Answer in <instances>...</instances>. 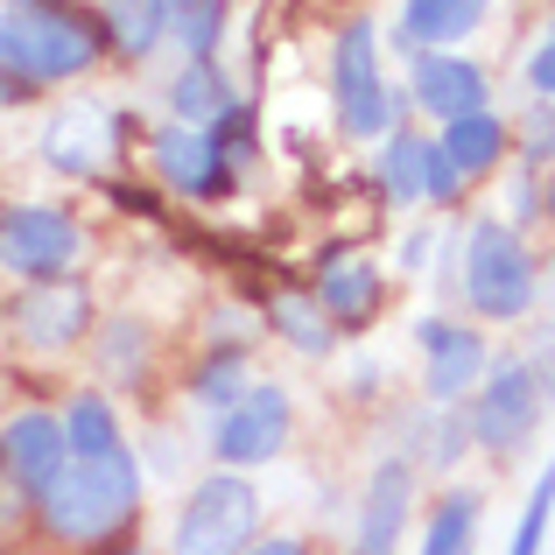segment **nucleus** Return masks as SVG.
<instances>
[{
	"label": "nucleus",
	"instance_id": "obj_32",
	"mask_svg": "<svg viewBox=\"0 0 555 555\" xmlns=\"http://www.w3.org/2000/svg\"><path fill=\"white\" fill-rule=\"evenodd\" d=\"M548 211H555V190H548Z\"/></svg>",
	"mask_w": 555,
	"mask_h": 555
},
{
	"label": "nucleus",
	"instance_id": "obj_4",
	"mask_svg": "<svg viewBox=\"0 0 555 555\" xmlns=\"http://www.w3.org/2000/svg\"><path fill=\"white\" fill-rule=\"evenodd\" d=\"M260 528V492L246 478H204L177 520V555H246Z\"/></svg>",
	"mask_w": 555,
	"mask_h": 555
},
{
	"label": "nucleus",
	"instance_id": "obj_10",
	"mask_svg": "<svg viewBox=\"0 0 555 555\" xmlns=\"http://www.w3.org/2000/svg\"><path fill=\"white\" fill-rule=\"evenodd\" d=\"M415 106H429L436 120H464V113H486V70H478L472 56L422 50V56H415Z\"/></svg>",
	"mask_w": 555,
	"mask_h": 555
},
{
	"label": "nucleus",
	"instance_id": "obj_9",
	"mask_svg": "<svg viewBox=\"0 0 555 555\" xmlns=\"http://www.w3.org/2000/svg\"><path fill=\"white\" fill-rule=\"evenodd\" d=\"M113 149H120V127H113L106 106H64L50 120V134H42V155H50V169H64V177L106 169Z\"/></svg>",
	"mask_w": 555,
	"mask_h": 555
},
{
	"label": "nucleus",
	"instance_id": "obj_1",
	"mask_svg": "<svg viewBox=\"0 0 555 555\" xmlns=\"http://www.w3.org/2000/svg\"><path fill=\"white\" fill-rule=\"evenodd\" d=\"M141 500L134 464L120 457H64V472L42 486V520L70 542H92V534H113Z\"/></svg>",
	"mask_w": 555,
	"mask_h": 555
},
{
	"label": "nucleus",
	"instance_id": "obj_8",
	"mask_svg": "<svg viewBox=\"0 0 555 555\" xmlns=\"http://www.w3.org/2000/svg\"><path fill=\"white\" fill-rule=\"evenodd\" d=\"M282 436H288V393L282 387H246V401H232L218 415L211 450L225 464H268L282 450Z\"/></svg>",
	"mask_w": 555,
	"mask_h": 555
},
{
	"label": "nucleus",
	"instance_id": "obj_34",
	"mask_svg": "<svg viewBox=\"0 0 555 555\" xmlns=\"http://www.w3.org/2000/svg\"><path fill=\"white\" fill-rule=\"evenodd\" d=\"M211 8H218V0H211Z\"/></svg>",
	"mask_w": 555,
	"mask_h": 555
},
{
	"label": "nucleus",
	"instance_id": "obj_17",
	"mask_svg": "<svg viewBox=\"0 0 555 555\" xmlns=\"http://www.w3.org/2000/svg\"><path fill=\"white\" fill-rule=\"evenodd\" d=\"M317 296H324V317L331 324H366V317L379 310V268L373 260H331L324 282H317Z\"/></svg>",
	"mask_w": 555,
	"mask_h": 555
},
{
	"label": "nucleus",
	"instance_id": "obj_21",
	"mask_svg": "<svg viewBox=\"0 0 555 555\" xmlns=\"http://www.w3.org/2000/svg\"><path fill=\"white\" fill-rule=\"evenodd\" d=\"M169 106H177V120H218V113L232 106V85L218 78L211 56H197V64L177 70V85H169Z\"/></svg>",
	"mask_w": 555,
	"mask_h": 555
},
{
	"label": "nucleus",
	"instance_id": "obj_19",
	"mask_svg": "<svg viewBox=\"0 0 555 555\" xmlns=\"http://www.w3.org/2000/svg\"><path fill=\"white\" fill-rule=\"evenodd\" d=\"M64 443L70 457H120V422H113V408L99 393H78L64 408Z\"/></svg>",
	"mask_w": 555,
	"mask_h": 555
},
{
	"label": "nucleus",
	"instance_id": "obj_3",
	"mask_svg": "<svg viewBox=\"0 0 555 555\" xmlns=\"http://www.w3.org/2000/svg\"><path fill=\"white\" fill-rule=\"evenodd\" d=\"M464 296H472L478 317H500V324L534 302V254L520 246L514 225L486 218L472 232V246H464Z\"/></svg>",
	"mask_w": 555,
	"mask_h": 555
},
{
	"label": "nucleus",
	"instance_id": "obj_14",
	"mask_svg": "<svg viewBox=\"0 0 555 555\" xmlns=\"http://www.w3.org/2000/svg\"><path fill=\"white\" fill-rule=\"evenodd\" d=\"M422 345H429V401H457V393H472L478 379H486V345H478V331H457V324H443V317H429V324H422Z\"/></svg>",
	"mask_w": 555,
	"mask_h": 555
},
{
	"label": "nucleus",
	"instance_id": "obj_13",
	"mask_svg": "<svg viewBox=\"0 0 555 555\" xmlns=\"http://www.w3.org/2000/svg\"><path fill=\"white\" fill-rule=\"evenodd\" d=\"M155 169H163L169 190H183V197H218V190L232 183L225 155H218L211 134H197V127H169L163 141H155Z\"/></svg>",
	"mask_w": 555,
	"mask_h": 555
},
{
	"label": "nucleus",
	"instance_id": "obj_7",
	"mask_svg": "<svg viewBox=\"0 0 555 555\" xmlns=\"http://www.w3.org/2000/svg\"><path fill=\"white\" fill-rule=\"evenodd\" d=\"M542 415V373L534 366H500L492 379H478V408H472V436L486 450H514Z\"/></svg>",
	"mask_w": 555,
	"mask_h": 555
},
{
	"label": "nucleus",
	"instance_id": "obj_15",
	"mask_svg": "<svg viewBox=\"0 0 555 555\" xmlns=\"http://www.w3.org/2000/svg\"><path fill=\"white\" fill-rule=\"evenodd\" d=\"M408 500H415V472H408V464H379L373 492H366V520H359V555H393L401 548Z\"/></svg>",
	"mask_w": 555,
	"mask_h": 555
},
{
	"label": "nucleus",
	"instance_id": "obj_28",
	"mask_svg": "<svg viewBox=\"0 0 555 555\" xmlns=\"http://www.w3.org/2000/svg\"><path fill=\"white\" fill-rule=\"evenodd\" d=\"M528 163H555V106H534V120H528Z\"/></svg>",
	"mask_w": 555,
	"mask_h": 555
},
{
	"label": "nucleus",
	"instance_id": "obj_27",
	"mask_svg": "<svg viewBox=\"0 0 555 555\" xmlns=\"http://www.w3.org/2000/svg\"><path fill=\"white\" fill-rule=\"evenodd\" d=\"M274 317H282V331H288V338L302 345V352H331V331L317 324V310H310V302H296V296H288V302H282Z\"/></svg>",
	"mask_w": 555,
	"mask_h": 555
},
{
	"label": "nucleus",
	"instance_id": "obj_25",
	"mask_svg": "<svg viewBox=\"0 0 555 555\" xmlns=\"http://www.w3.org/2000/svg\"><path fill=\"white\" fill-rule=\"evenodd\" d=\"M548 514H555V457L542 464V478H534V492H528V514H520V528H514V548H506V555H542V542H548Z\"/></svg>",
	"mask_w": 555,
	"mask_h": 555
},
{
	"label": "nucleus",
	"instance_id": "obj_20",
	"mask_svg": "<svg viewBox=\"0 0 555 555\" xmlns=\"http://www.w3.org/2000/svg\"><path fill=\"white\" fill-rule=\"evenodd\" d=\"M429 155H436V141L393 134L387 149H379V183H387V197H401V204L429 197Z\"/></svg>",
	"mask_w": 555,
	"mask_h": 555
},
{
	"label": "nucleus",
	"instance_id": "obj_29",
	"mask_svg": "<svg viewBox=\"0 0 555 555\" xmlns=\"http://www.w3.org/2000/svg\"><path fill=\"white\" fill-rule=\"evenodd\" d=\"M528 78H534V92L555 99V22H548V36H542V50H534V64H528Z\"/></svg>",
	"mask_w": 555,
	"mask_h": 555
},
{
	"label": "nucleus",
	"instance_id": "obj_11",
	"mask_svg": "<svg viewBox=\"0 0 555 555\" xmlns=\"http://www.w3.org/2000/svg\"><path fill=\"white\" fill-rule=\"evenodd\" d=\"M85 317H92V302H85L78 282H36L14 302V324H22V338L36 345V352H64L85 331Z\"/></svg>",
	"mask_w": 555,
	"mask_h": 555
},
{
	"label": "nucleus",
	"instance_id": "obj_6",
	"mask_svg": "<svg viewBox=\"0 0 555 555\" xmlns=\"http://www.w3.org/2000/svg\"><path fill=\"white\" fill-rule=\"evenodd\" d=\"M338 120L345 134H387L393 127V99L379 85V42H373V22H345L338 36Z\"/></svg>",
	"mask_w": 555,
	"mask_h": 555
},
{
	"label": "nucleus",
	"instance_id": "obj_12",
	"mask_svg": "<svg viewBox=\"0 0 555 555\" xmlns=\"http://www.w3.org/2000/svg\"><path fill=\"white\" fill-rule=\"evenodd\" d=\"M64 457H70V443H64V422L56 415H14L8 429H0V464H8L28 492L50 486V478L64 472Z\"/></svg>",
	"mask_w": 555,
	"mask_h": 555
},
{
	"label": "nucleus",
	"instance_id": "obj_2",
	"mask_svg": "<svg viewBox=\"0 0 555 555\" xmlns=\"http://www.w3.org/2000/svg\"><path fill=\"white\" fill-rule=\"evenodd\" d=\"M0 50L28 85H56V78H85L99 64V28L70 8H14L0 22Z\"/></svg>",
	"mask_w": 555,
	"mask_h": 555
},
{
	"label": "nucleus",
	"instance_id": "obj_18",
	"mask_svg": "<svg viewBox=\"0 0 555 555\" xmlns=\"http://www.w3.org/2000/svg\"><path fill=\"white\" fill-rule=\"evenodd\" d=\"M436 149L457 163V177H478V169H492L500 163V149H506V127L492 120V113H464V120H443V141Z\"/></svg>",
	"mask_w": 555,
	"mask_h": 555
},
{
	"label": "nucleus",
	"instance_id": "obj_22",
	"mask_svg": "<svg viewBox=\"0 0 555 555\" xmlns=\"http://www.w3.org/2000/svg\"><path fill=\"white\" fill-rule=\"evenodd\" d=\"M106 28H113V50L149 56L163 42V0H106Z\"/></svg>",
	"mask_w": 555,
	"mask_h": 555
},
{
	"label": "nucleus",
	"instance_id": "obj_16",
	"mask_svg": "<svg viewBox=\"0 0 555 555\" xmlns=\"http://www.w3.org/2000/svg\"><path fill=\"white\" fill-rule=\"evenodd\" d=\"M486 22V0H401V50L457 42Z\"/></svg>",
	"mask_w": 555,
	"mask_h": 555
},
{
	"label": "nucleus",
	"instance_id": "obj_30",
	"mask_svg": "<svg viewBox=\"0 0 555 555\" xmlns=\"http://www.w3.org/2000/svg\"><path fill=\"white\" fill-rule=\"evenodd\" d=\"M246 555H310V548H302V542H288V534H282V542H260V548H246Z\"/></svg>",
	"mask_w": 555,
	"mask_h": 555
},
{
	"label": "nucleus",
	"instance_id": "obj_5",
	"mask_svg": "<svg viewBox=\"0 0 555 555\" xmlns=\"http://www.w3.org/2000/svg\"><path fill=\"white\" fill-rule=\"evenodd\" d=\"M85 232L70 211L56 204H22V211H0V268L22 274V282H64L70 260H78Z\"/></svg>",
	"mask_w": 555,
	"mask_h": 555
},
{
	"label": "nucleus",
	"instance_id": "obj_24",
	"mask_svg": "<svg viewBox=\"0 0 555 555\" xmlns=\"http://www.w3.org/2000/svg\"><path fill=\"white\" fill-rule=\"evenodd\" d=\"M163 36H177L197 64V56L218 50V8L211 0H163Z\"/></svg>",
	"mask_w": 555,
	"mask_h": 555
},
{
	"label": "nucleus",
	"instance_id": "obj_23",
	"mask_svg": "<svg viewBox=\"0 0 555 555\" xmlns=\"http://www.w3.org/2000/svg\"><path fill=\"white\" fill-rule=\"evenodd\" d=\"M472 534H478V492H450L429 520V542L422 555H472Z\"/></svg>",
	"mask_w": 555,
	"mask_h": 555
},
{
	"label": "nucleus",
	"instance_id": "obj_33",
	"mask_svg": "<svg viewBox=\"0 0 555 555\" xmlns=\"http://www.w3.org/2000/svg\"><path fill=\"white\" fill-rule=\"evenodd\" d=\"M548 379H555V373H548ZM548 393H555V387H548Z\"/></svg>",
	"mask_w": 555,
	"mask_h": 555
},
{
	"label": "nucleus",
	"instance_id": "obj_31",
	"mask_svg": "<svg viewBox=\"0 0 555 555\" xmlns=\"http://www.w3.org/2000/svg\"><path fill=\"white\" fill-rule=\"evenodd\" d=\"M0 8H8V14H14V8H56V0H0Z\"/></svg>",
	"mask_w": 555,
	"mask_h": 555
},
{
	"label": "nucleus",
	"instance_id": "obj_26",
	"mask_svg": "<svg viewBox=\"0 0 555 555\" xmlns=\"http://www.w3.org/2000/svg\"><path fill=\"white\" fill-rule=\"evenodd\" d=\"M197 401H211V408L246 401V366H240V359H211V366L197 373Z\"/></svg>",
	"mask_w": 555,
	"mask_h": 555
}]
</instances>
